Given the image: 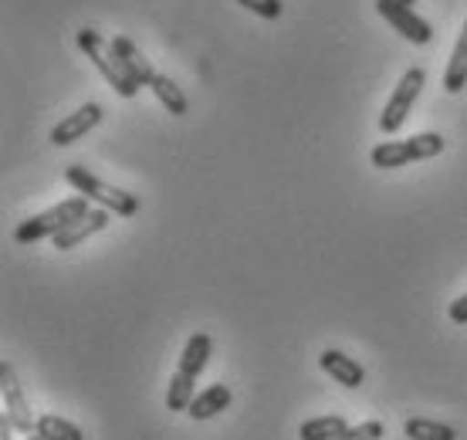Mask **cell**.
I'll return each mask as SVG.
<instances>
[{
	"label": "cell",
	"mask_w": 467,
	"mask_h": 440,
	"mask_svg": "<svg viewBox=\"0 0 467 440\" xmlns=\"http://www.w3.org/2000/svg\"><path fill=\"white\" fill-rule=\"evenodd\" d=\"M0 390H4V414L11 417L14 430L17 434H35L37 420L31 417V406L24 400L21 382H17V376H14V370L7 362H0Z\"/></svg>",
	"instance_id": "cell-8"
},
{
	"label": "cell",
	"mask_w": 467,
	"mask_h": 440,
	"mask_svg": "<svg viewBox=\"0 0 467 440\" xmlns=\"http://www.w3.org/2000/svg\"><path fill=\"white\" fill-rule=\"evenodd\" d=\"M37 434L45 440H85L82 427L58 417V414H41V417H37Z\"/></svg>",
	"instance_id": "cell-17"
},
{
	"label": "cell",
	"mask_w": 467,
	"mask_h": 440,
	"mask_svg": "<svg viewBox=\"0 0 467 440\" xmlns=\"http://www.w3.org/2000/svg\"><path fill=\"white\" fill-rule=\"evenodd\" d=\"M423 81H427V71L423 68L403 71V79H400V85L393 89L389 102L383 105V116H379V129H383L386 136H393V132L403 129V122L410 119L413 105H417V99H420V92H423Z\"/></svg>",
	"instance_id": "cell-6"
},
{
	"label": "cell",
	"mask_w": 467,
	"mask_h": 440,
	"mask_svg": "<svg viewBox=\"0 0 467 440\" xmlns=\"http://www.w3.org/2000/svg\"><path fill=\"white\" fill-rule=\"evenodd\" d=\"M383 437H386L383 424H379V420H366V424H356V427H349L336 440H383Z\"/></svg>",
	"instance_id": "cell-19"
},
{
	"label": "cell",
	"mask_w": 467,
	"mask_h": 440,
	"mask_svg": "<svg viewBox=\"0 0 467 440\" xmlns=\"http://www.w3.org/2000/svg\"><path fill=\"white\" fill-rule=\"evenodd\" d=\"M237 4L247 7L251 14H257V17H265V21H278L281 11H285L281 0H237Z\"/></svg>",
	"instance_id": "cell-20"
},
{
	"label": "cell",
	"mask_w": 467,
	"mask_h": 440,
	"mask_svg": "<svg viewBox=\"0 0 467 440\" xmlns=\"http://www.w3.org/2000/svg\"><path fill=\"white\" fill-rule=\"evenodd\" d=\"M75 41H78V47H82V55L88 61H92L95 68L102 71V79L116 89L122 99H132V95H140V85L129 79V71L122 68V61H119V55L112 51V45H109L106 37L99 35V31H92V27H82L78 35H75Z\"/></svg>",
	"instance_id": "cell-2"
},
{
	"label": "cell",
	"mask_w": 467,
	"mask_h": 440,
	"mask_svg": "<svg viewBox=\"0 0 467 440\" xmlns=\"http://www.w3.org/2000/svg\"><path fill=\"white\" fill-rule=\"evenodd\" d=\"M112 51L119 55V61H122V68L129 71V79L136 81V85H152V79H156V71H152L150 58L142 55L140 47L132 45L129 37H112Z\"/></svg>",
	"instance_id": "cell-12"
},
{
	"label": "cell",
	"mask_w": 467,
	"mask_h": 440,
	"mask_svg": "<svg viewBox=\"0 0 467 440\" xmlns=\"http://www.w3.org/2000/svg\"><path fill=\"white\" fill-rule=\"evenodd\" d=\"M211 352H213V339L207 332H197V336L187 339L180 366H176L173 380L166 386V406L170 410H176V414L190 410V403H193V386H197L200 372H203V366L211 360Z\"/></svg>",
	"instance_id": "cell-1"
},
{
	"label": "cell",
	"mask_w": 467,
	"mask_h": 440,
	"mask_svg": "<svg viewBox=\"0 0 467 440\" xmlns=\"http://www.w3.org/2000/svg\"><path fill=\"white\" fill-rule=\"evenodd\" d=\"M403 434L410 440H457V430L447 427V424H437V420L427 417H413L403 424Z\"/></svg>",
	"instance_id": "cell-18"
},
{
	"label": "cell",
	"mask_w": 467,
	"mask_h": 440,
	"mask_svg": "<svg viewBox=\"0 0 467 440\" xmlns=\"http://www.w3.org/2000/svg\"><path fill=\"white\" fill-rule=\"evenodd\" d=\"M88 204L92 200L88 197H71V200H61L58 207H51L45 210V214H37V217L31 220H21L17 227H14V241L17 244H37V241H45V237H55V234H61L65 227H68L71 220H78L88 214Z\"/></svg>",
	"instance_id": "cell-3"
},
{
	"label": "cell",
	"mask_w": 467,
	"mask_h": 440,
	"mask_svg": "<svg viewBox=\"0 0 467 440\" xmlns=\"http://www.w3.org/2000/svg\"><path fill=\"white\" fill-rule=\"evenodd\" d=\"M346 430H349L346 417H339V414H332V417L305 420L302 427H298V437H302V440H336V437H342Z\"/></svg>",
	"instance_id": "cell-16"
},
{
	"label": "cell",
	"mask_w": 467,
	"mask_h": 440,
	"mask_svg": "<svg viewBox=\"0 0 467 440\" xmlns=\"http://www.w3.org/2000/svg\"><path fill=\"white\" fill-rule=\"evenodd\" d=\"M318 366H322L336 382L349 386V390H359L362 382H366V372H362L359 362L352 360V356H346V352H339V349H326V352L318 356Z\"/></svg>",
	"instance_id": "cell-11"
},
{
	"label": "cell",
	"mask_w": 467,
	"mask_h": 440,
	"mask_svg": "<svg viewBox=\"0 0 467 440\" xmlns=\"http://www.w3.org/2000/svg\"><path fill=\"white\" fill-rule=\"evenodd\" d=\"M11 434H14V424H11V417L4 414V417H0V440H11Z\"/></svg>",
	"instance_id": "cell-22"
},
{
	"label": "cell",
	"mask_w": 467,
	"mask_h": 440,
	"mask_svg": "<svg viewBox=\"0 0 467 440\" xmlns=\"http://www.w3.org/2000/svg\"><path fill=\"white\" fill-rule=\"evenodd\" d=\"M464 85H467V21H464V31H461V37H457L454 55H451L447 71H444V89L451 95L464 92Z\"/></svg>",
	"instance_id": "cell-14"
},
{
	"label": "cell",
	"mask_w": 467,
	"mask_h": 440,
	"mask_svg": "<svg viewBox=\"0 0 467 440\" xmlns=\"http://www.w3.org/2000/svg\"><path fill=\"white\" fill-rule=\"evenodd\" d=\"M444 152V136L437 132H420V136H410V140H389L379 142L369 160H373L376 170H397V166H410V162L433 160Z\"/></svg>",
	"instance_id": "cell-5"
},
{
	"label": "cell",
	"mask_w": 467,
	"mask_h": 440,
	"mask_svg": "<svg viewBox=\"0 0 467 440\" xmlns=\"http://www.w3.org/2000/svg\"><path fill=\"white\" fill-rule=\"evenodd\" d=\"M376 11L383 14L386 21L393 24L407 41H413V45H431L433 41V27L403 0H376Z\"/></svg>",
	"instance_id": "cell-7"
},
{
	"label": "cell",
	"mask_w": 467,
	"mask_h": 440,
	"mask_svg": "<svg viewBox=\"0 0 467 440\" xmlns=\"http://www.w3.org/2000/svg\"><path fill=\"white\" fill-rule=\"evenodd\" d=\"M227 406H231V390H227L223 382H213L203 393L193 396V403H190L187 414L193 420H211V417H217L221 410H227Z\"/></svg>",
	"instance_id": "cell-13"
},
{
	"label": "cell",
	"mask_w": 467,
	"mask_h": 440,
	"mask_svg": "<svg viewBox=\"0 0 467 440\" xmlns=\"http://www.w3.org/2000/svg\"><path fill=\"white\" fill-rule=\"evenodd\" d=\"M447 315H451V322L454 325H467V295H461V299L451 301Z\"/></svg>",
	"instance_id": "cell-21"
},
{
	"label": "cell",
	"mask_w": 467,
	"mask_h": 440,
	"mask_svg": "<svg viewBox=\"0 0 467 440\" xmlns=\"http://www.w3.org/2000/svg\"><path fill=\"white\" fill-rule=\"evenodd\" d=\"M65 180H68L82 197H88L92 204H99V207L112 210V214H119V217H132V214H140V197L136 194H129V190H119V186L106 183V180H99L95 173H88L85 166H68L65 170Z\"/></svg>",
	"instance_id": "cell-4"
},
{
	"label": "cell",
	"mask_w": 467,
	"mask_h": 440,
	"mask_svg": "<svg viewBox=\"0 0 467 440\" xmlns=\"http://www.w3.org/2000/svg\"><path fill=\"white\" fill-rule=\"evenodd\" d=\"M109 224H112V214H109L106 207H95L88 210L85 217L78 220H71L68 227L61 234H55V247L58 251H71V247H78L82 241H88V237H95L99 231H106Z\"/></svg>",
	"instance_id": "cell-10"
},
{
	"label": "cell",
	"mask_w": 467,
	"mask_h": 440,
	"mask_svg": "<svg viewBox=\"0 0 467 440\" xmlns=\"http://www.w3.org/2000/svg\"><path fill=\"white\" fill-rule=\"evenodd\" d=\"M27 440H45V437H41V434L35 430V434H27Z\"/></svg>",
	"instance_id": "cell-23"
},
{
	"label": "cell",
	"mask_w": 467,
	"mask_h": 440,
	"mask_svg": "<svg viewBox=\"0 0 467 440\" xmlns=\"http://www.w3.org/2000/svg\"><path fill=\"white\" fill-rule=\"evenodd\" d=\"M403 4H410V7H413V4H417V0H403Z\"/></svg>",
	"instance_id": "cell-24"
},
{
	"label": "cell",
	"mask_w": 467,
	"mask_h": 440,
	"mask_svg": "<svg viewBox=\"0 0 467 440\" xmlns=\"http://www.w3.org/2000/svg\"><path fill=\"white\" fill-rule=\"evenodd\" d=\"M99 122H102V105H99V102H85L82 109H75L71 116H65L58 126L51 129V142H55V146H71L75 140L88 136V132H92Z\"/></svg>",
	"instance_id": "cell-9"
},
{
	"label": "cell",
	"mask_w": 467,
	"mask_h": 440,
	"mask_svg": "<svg viewBox=\"0 0 467 440\" xmlns=\"http://www.w3.org/2000/svg\"><path fill=\"white\" fill-rule=\"evenodd\" d=\"M150 89H152V95L160 99V105H163L170 116H176V119L187 116V95L180 92V85H176L173 79H166V75H156Z\"/></svg>",
	"instance_id": "cell-15"
}]
</instances>
